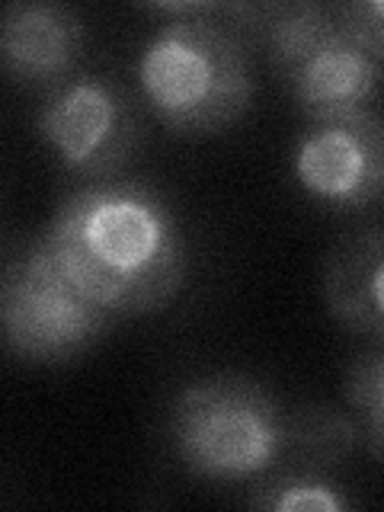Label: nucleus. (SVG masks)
<instances>
[{
  "mask_svg": "<svg viewBox=\"0 0 384 512\" xmlns=\"http://www.w3.org/2000/svg\"><path fill=\"white\" fill-rule=\"evenodd\" d=\"M346 397L372 455L384 461V346L349 368Z\"/></svg>",
  "mask_w": 384,
  "mask_h": 512,
  "instance_id": "11",
  "label": "nucleus"
},
{
  "mask_svg": "<svg viewBox=\"0 0 384 512\" xmlns=\"http://www.w3.org/2000/svg\"><path fill=\"white\" fill-rule=\"evenodd\" d=\"M36 135L68 176L103 183L135 157L141 116L119 80L77 71L42 96Z\"/></svg>",
  "mask_w": 384,
  "mask_h": 512,
  "instance_id": "6",
  "label": "nucleus"
},
{
  "mask_svg": "<svg viewBox=\"0 0 384 512\" xmlns=\"http://www.w3.org/2000/svg\"><path fill=\"white\" fill-rule=\"evenodd\" d=\"M288 167L311 202L330 212H362L384 196V116L362 109L308 122Z\"/></svg>",
  "mask_w": 384,
  "mask_h": 512,
  "instance_id": "7",
  "label": "nucleus"
},
{
  "mask_svg": "<svg viewBox=\"0 0 384 512\" xmlns=\"http://www.w3.org/2000/svg\"><path fill=\"white\" fill-rule=\"evenodd\" d=\"M36 240L64 276L116 320L167 308L186 285L180 224L144 183L80 186Z\"/></svg>",
  "mask_w": 384,
  "mask_h": 512,
  "instance_id": "2",
  "label": "nucleus"
},
{
  "mask_svg": "<svg viewBox=\"0 0 384 512\" xmlns=\"http://www.w3.org/2000/svg\"><path fill=\"white\" fill-rule=\"evenodd\" d=\"M324 301L346 330L384 346V228L352 234L327 256Z\"/></svg>",
  "mask_w": 384,
  "mask_h": 512,
  "instance_id": "9",
  "label": "nucleus"
},
{
  "mask_svg": "<svg viewBox=\"0 0 384 512\" xmlns=\"http://www.w3.org/2000/svg\"><path fill=\"white\" fill-rule=\"evenodd\" d=\"M231 26L247 45L263 48L269 68L308 122L375 106L384 64L349 36L333 7L311 0L237 4Z\"/></svg>",
  "mask_w": 384,
  "mask_h": 512,
  "instance_id": "4",
  "label": "nucleus"
},
{
  "mask_svg": "<svg viewBox=\"0 0 384 512\" xmlns=\"http://www.w3.org/2000/svg\"><path fill=\"white\" fill-rule=\"evenodd\" d=\"M167 439L189 474L212 484H263L324 471L362 439L359 423L324 407H285L247 375H208L173 397Z\"/></svg>",
  "mask_w": 384,
  "mask_h": 512,
  "instance_id": "1",
  "label": "nucleus"
},
{
  "mask_svg": "<svg viewBox=\"0 0 384 512\" xmlns=\"http://www.w3.org/2000/svg\"><path fill=\"white\" fill-rule=\"evenodd\" d=\"M333 10L349 36L384 64V0H352L333 4Z\"/></svg>",
  "mask_w": 384,
  "mask_h": 512,
  "instance_id": "12",
  "label": "nucleus"
},
{
  "mask_svg": "<svg viewBox=\"0 0 384 512\" xmlns=\"http://www.w3.org/2000/svg\"><path fill=\"white\" fill-rule=\"evenodd\" d=\"M0 320L7 352L26 365L74 362L116 324V317L90 301L52 263L39 240L4 269Z\"/></svg>",
  "mask_w": 384,
  "mask_h": 512,
  "instance_id": "5",
  "label": "nucleus"
},
{
  "mask_svg": "<svg viewBox=\"0 0 384 512\" xmlns=\"http://www.w3.org/2000/svg\"><path fill=\"white\" fill-rule=\"evenodd\" d=\"M250 506L269 512H343L352 500L324 471H288L253 484Z\"/></svg>",
  "mask_w": 384,
  "mask_h": 512,
  "instance_id": "10",
  "label": "nucleus"
},
{
  "mask_svg": "<svg viewBox=\"0 0 384 512\" xmlns=\"http://www.w3.org/2000/svg\"><path fill=\"white\" fill-rule=\"evenodd\" d=\"M84 42V20L64 4L16 0L0 20V58L7 77L16 87L39 90L42 96L77 74Z\"/></svg>",
  "mask_w": 384,
  "mask_h": 512,
  "instance_id": "8",
  "label": "nucleus"
},
{
  "mask_svg": "<svg viewBox=\"0 0 384 512\" xmlns=\"http://www.w3.org/2000/svg\"><path fill=\"white\" fill-rule=\"evenodd\" d=\"M135 80L157 122L186 138L224 132L253 100L247 39L218 16L160 23L141 45Z\"/></svg>",
  "mask_w": 384,
  "mask_h": 512,
  "instance_id": "3",
  "label": "nucleus"
}]
</instances>
